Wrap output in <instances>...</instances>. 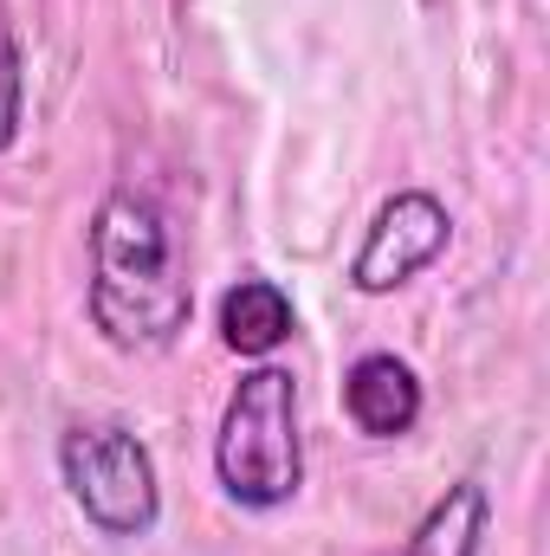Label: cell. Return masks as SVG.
<instances>
[{"label":"cell","instance_id":"cell-1","mask_svg":"<svg viewBox=\"0 0 550 556\" xmlns=\"http://www.w3.org/2000/svg\"><path fill=\"white\" fill-rule=\"evenodd\" d=\"M188 278L168 214L142 188H111L91 220V324L111 350L149 356L188 330Z\"/></svg>","mask_w":550,"mask_h":556},{"label":"cell","instance_id":"cell-2","mask_svg":"<svg viewBox=\"0 0 550 556\" xmlns=\"http://www.w3.org/2000/svg\"><path fill=\"white\" fill-rule=\"evenodd\" d=\"M214 479L234 505L278 511L304 485V433H298V382L291 369L260 363L227 395V415L214 433Z\"/></svg>","mask_w":550,"mask_h":556},{"label":"cell","instance_id":"cell-3","mask_svg":"<svg viewBox=\"0 0 550 556\" xmlns=\"http://www.w3.org/2000/svg\"><path fill=\"white\" fill-rule=\"evenodd\" d=\"M59 479L72 505L104 531V538H149L162 518V479L155 459L130 427L91 420L59 440Z\"/></svg>","mask_w":550,"mask_h":556},{"label":"cell","instance_id":"cell-4","mask_svg":"<svg viewBox=\"0 0 550 556\" xmlns=\"http://www.w3.org/2000/svg\"><path fill=\"white\" fill-rule=\"evenodd\" d=\"M447 240H453V214L440 207V194L402 188V194H389L376 207V220H370V233H363V247L350 260V285L363 298H383V291L409 285L414 273H427L447 253Z\"/></svg>","mask_w":550,"mask_h":556},{"label":"cell","instance_id":"cell-5","mask_svg":"<svg viewBox=\"0 0 550 556\" xmlns=\"http://www.w3.org/2000/svg\"><path fill=\"white\" fill-rule=\"evenodd\" d=\"M343 415L357 420V433H370V440H402L421 420V376L389 350L357 356L350 376H343Z\"/></svg>","mask_w":550,"mask_h":556},{"label":"cell","instance_id":"cell-6","mask_svg":"<svg viewBox=\"0 0 550 556\" xmlns=\"http://www.w3.org/2000/svg\"><path fill=\"white\" fill-rule=\"evenodd\" d=\"M291 324H298L291 317V298H285V285H273V278H240L221 298V343L234 356L266 363L278 343L291 337Z\"/></svg>","mask_w":550,"mask_h":556},{"label":"cell","instance_id":"cell-7","mask_svg":"<svg viewBox=\"0 0 550 556\" xmlns=\"http://www.w3.org/2000/svg\"><path fill=\"white\" fill-rule=\"evenodd\" d=\"M486 525H492L486 485H479V479H460V485H447V498L421 518V531L402 544V556H479Z\"/></svg>","mask_w":550,"mask_h":556},{"label":"cell","instance_id":"cell-8","mask_svg":"<svg viewBox=\"0 0 550 556\" xmlns=\"http://www.w3.org/2000/svg\"><path fill=\"white\" fill-rule=\"evenodd\" d=\"M20 124H26V52H20V33L0 7V155L20 142Z\"/></svg>","mask_w":550,"mask_h":556}]
</instances>
